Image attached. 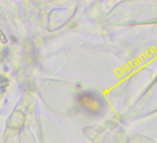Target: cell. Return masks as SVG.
I'll return each instance as SVG.
<instances>
[{"label":"cell","instance_id":"6da1fadb","mask_svg":"<svg viewBox=\"0 0 157 143\" xmlns=\"http://www.w3.org/2000/svg\"><path fill=\"white\" fill-rule=\"evenodd\" d=\"M80 105L84 111L90 113H98L104 109L105 100L98 94L88 92L80 97Z\"/></svg>","mask_w":157,"mask_h":143}]
</instances>
